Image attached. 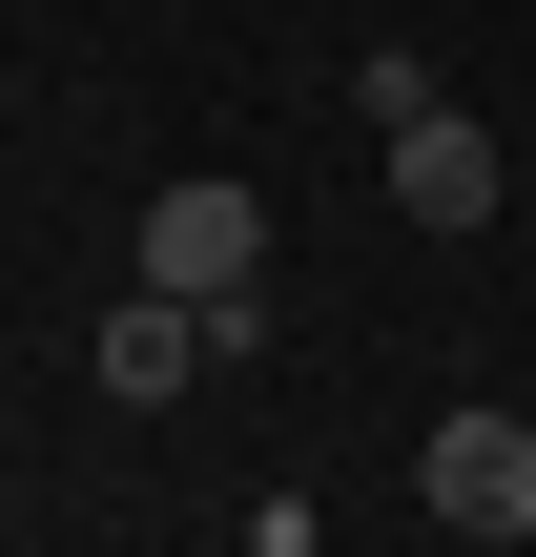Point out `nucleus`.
Listing matches in <instances>:
<instances>
[{"label": "nucleus", "mask_w": 536, "mask_h": 557, "mask_svg": "<svg viewBox=\"0 0 536 557\" xmlns=\"http://www.w3.org/2000/svg\"><path fill=\"white\" fill-rule=\"evenodd\" d=\"M413 496H434L454 537H516V557H536V434L496 413V393H475V413H434V455H413Z\"/></svg>", "instance_id": "2"}, {"label": "nucleus", "mask_w": 536, "mask_h": 557, "mask_svg": "<svg viewBox=\"0 0 536 557\" xmlns=\"http://www.w3.org/2000/svg\"><path fill=\"white\" fill-rule=\"evenodd\" d=\"M103 393H124V413H186V393H207V310H186V289H124V310H103Z\"/></svg>", "instance_id": "4"}, {"label": "nucleus", "mask_w": 536, "mask_h": 557, "mask_svg": "<svg viewBox=\"0 0 536 557\" xmlns=\"http://www.w3.org/2000/svg\"><path fill=\"white\" fill-rule=\"evenodd\" d=\"M145 289H186V310H227V289H269V207H248L227 165H186V186H145Z\"/></svg>", "instance_id": "1"}, {"label": "nucleus", "mask_w": 536, "mask_h": 557, "mask_svg": "<svg viewBox=\"0 0 536 557\" xmlns=\"http://www.w3.org/2000/svg\"><path fill=\"white\" fill-rule=\"evenodd\" d=\"M392 207H413V227H496V124H475V103H413V124H392Z\"/></svg>", "instance_id": "3"}]
</instances>
